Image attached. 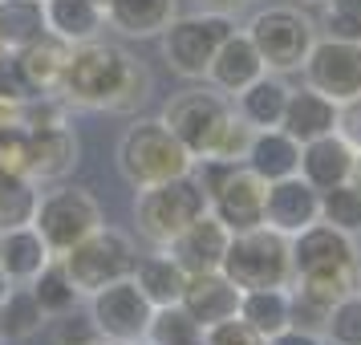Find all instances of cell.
<instances>
[{
    "mask_svg": "<svg viewBox=\"0 0 361 345\" xmlns=\"http://www.w3.org/2000/svg\"><path fill=\"white\" fill-rule=\"evenodd\" d=\"M296 4H317V0H296Z\"/></svg>",
    "mask_w": 361,
    "mask_h": 345,
    "instance_id": "c3c4849f",
    "label": "cell"
},
{
    "mask_svg": "<svg viewBox=\"0 0 361 345\" xmlns=\"http://www.w3.org/2000/svg\"><path fill=\"white\" fill-rule=\"evenodd\" d=\"M288 90H293V85L284 82L280 73L264 69V73L247 85V90H240V94H235V114L244 118L247 126H256V131L280 126L284 106H288Z\"/></svg>",
    "mask_w": 361,
    "mask_h": 345,
    "instance_id": "d4e9b609",
    "label": "cell"
},
{
    "mask_svg": "<svg viewBox=\"0 0 361 345\" xmlns=\"http://www.w3.org/2000/svg\"><path fill=\"white\" fill-rule=\"evenodd\" d=\"M142 345H203V325L183 305H159L150 313Z\"/></svg>",
    "mask_w": 361,
    "mask_h": 345,
    "instance_id": "4dcf8cb0",
    "label": "cell"
},
{
    "mask_svg": "<svg viewBox=\"0 0 361 345\" xmlns=\"http://www.w3.org/2000/svg\"><path fill=\"white\" fill-rule=\"evenodd\" d=\"M321 345H337V341H329V337H325V341H321Z\"/></svg>",
    "mask_w": 361,
    "mask_h": 345,
    "instance_id": "816d5d0a",
    "label": "cell"
},
{
    "mask_svg": "<svg viewBox=\"0 0 361 345\" xmlns=\"http://www.w3.org/2000/svg\"><path fill=\"white\" fill-rule=\"evenodd\" d=\"M264 345H321V337H317V333H309V329L288 325V329H280L276 337H268Z\"/></svg>",
    "mask_w": 361,
    "mask_h": 345,
    "instance_id": "ee69618b",
    "label": "cell"
},
{
    "mask_svg": "<svg viewBox=\"0 0 361 345\" xmlns=\"http://www.w3.org/2000/svg\"><path fill=\"white\" fill-rule=\"evenodd\" d=\"M235 33L228 13H195V17H175L163 29V61L171 73L187 82H207L219 45Z\"/></svg>",
    "mask_w": 361,
    "mask_h": 345,
    "instance_id": "8992f818",
    "label": "cell"
},
{
    "mask_svg": "<svg viewBox=\"0 0 361 345\" xmlns=\"http://www.w3.org/2000/svg\"><path fill=\"white\" fill-rule=\"evenodd\" d=\"M130 280L138 284V293L159 309V305H179L183 284H187V272H183V264L175 260L166 248H154V252H147V256L134 260Z\"/></svg>",
    "mask_w": 361,
    "mask_h": 345,
    "instance_id": "603a6c76",
    "label": "cell"
},
{
    "mask_svg": "<svg viewBox=\"0 0 361 345\" xmlns=\"http://www.w3.org/2000/svg\"><path fill=\"white\" fill-rule=\"evenodd\" d=\"M321 219L333 224V228L357 236L361 231V191L353 183H337V187H325L321 191Z\"/></svg>",
    "mask_w": 361,
    "mask_h": 345,
    "instance_id": "836d02e7",
    "label": "cell"
},
{
    "mask_svg": "<svg viewBox=\"0 0 361 345\" xmlns=\"http://www.w3.org/2000/svg\"><path fill=\"white\" fill-rule=\"evenodd\" d=\"M321 219V191L300 175L268 183L264 191V224L280 236H296L300 228H309Z\"/></svg>",
    "mask_w": 361,
    "mask_h": 345,
    "instance_id": "5bb4252c",
    "label": "cell"
},
{
    "mask_svg": "<svg viewBox=\"0 0 361 345\" xmlns=\"http://www.w3.org/2000/svg\"><path fill=\"white\" fill-rule=\"evenodd\" d=\"M203 163L195 179L207 191V212L228 224V231H247L264 224V191L268 183L247 163H224V159H195Z\"/></svg>",
    "mask_w": 361,
    "mask_h": 345,
    "instance_id": "5b68a950",
    "label": "cell"
},
{
    "mask_svg": "<svg viewBox=\"0 0 361 345\" xmlns=\"http://www.w3.org/2000/svg\"><path fill=\"white\" fill-rule=\"evenodd\" d=\"M49 33L45 0H0V41L4 49H25Z\"/></svg>",
    "mask_w": 361,
    "mask_h": 345,
    "instance_id": "f1b7e54d",
    "label": "cell"
},
{
    "mask_svg": "<svg viewBox=\"0 0 361 345\" xmlns=\"http://www.w3.org/2000/svg\"><path fill=\"white\" fill-rule=\"evenodd\" d=\"M240 296H244V289H235V284L215 268V272H187L179 305L191 313L203 329H212V325H219V321H228V317H240Z\"/></svg>",
    "mask_w": 361,
    "mask_h": 345,
    "instance_id": "2e32d148",
    "label": "cell"
},
{
    "mask_svg": "<svg viewBox=\"0 0 361 345\" xmlns=\"http://www.w3.org/2000/svg\"><path fill=\"white\" fill-rule=\"evenodd\" d=\"M264 57H260V49L252 45V37L247 33H235L219 45V53H215V61H212V69H207V82L219 90V94H240V90H247V85L256 82L264 73Z\"/></svg>",
    "mask_w": 361,
    "mask_h": 345,
    "instance_id": "ac0fdd59",
    "label": "cell"
},
{
    "mask_svg": "<svg viewBox=\"0 0 361 345\" xmlns=\"http://www.w3.org/2000/svg\"><path fill=\"white\" fill-rule=\"evenodd\" d=\"M252 134H256V126H247L244 118L231 110V118L224 122V131L215 134L212 150L203 155V159H224V163H244L247 147H252Z\"/></svg>",
    "mask_w": 361,
    "mask_h": 345,
    "instance_id": "d590c367",
    "label": "cell"
},
{
    "mask_svg": "<svg viewBox=\"0 0 361 345\" xmlns=\"http://www.w3.org/2000/svg\"><path fill=\"white\" fill-rule=\"evenodd\" d=\"M33 143V159H29V179L33 183H66L78 171V134L69 122L61 126H41L29 131Z\"/></svg>",
    "mask_w": 361,
    "mask_h": 345,
    "instance_id": "e0dca14e",
    "label": "cell"
},
{
    "mask_svg": "<svg viewBox=\"0 0 361 345\" xmlns=\"http://www.w3.org/2000/svg\"><path fill=\"white\" fill-rule=\"evenodd\" d=\"M337 134H341L353 150H361V94L337 106Z\"/></svg>",
    "mask_w": 361,
    "mask_h": 345,
    "instance_id": "b9f144b4",
    "label": "cell"
},
{
    "mask_svg": "<svg viewBox=\"0 0 361 345\" xmlns=\"http://www.w3.org/2000/svg\"><path fill=\"white\" fill-rule=\"evenodd\" d=\"M329 8H337V13H349V17H361V0H329Z\"/></svg>",
    "mask_w": 361,
    "mask_h": 345,
    "instance_id": "f6af8a7d",
    "label": "cell"
},
{
    "mask_svg": "<svg viewBox=\"0 0 361 345\" xmlns=\"http://www.w3.org/2000/svg\"><path fill=\"white\" fill-rule=\"evenodd\" d=\"M244 163L260 175L264 183H276V179H288L300 171V143H296L288 131L280 126H268V131H256L252 134V147H247Z\"/></svg>",
    "mask_w": 361,
    "mask_h": 345,
    "instance_id": "7402d4cb",
    "label": "cell"
},
{
    "mask_svg": "<svg viewBox=\"0 0 361 345\" xmlns=\"http://www.w3.org/2000/svg\"><path fill=\"white\" fill-rule=\"evenodd\" d=\"M118 171L138 191V187H154V183L191 175L195 155L166 131L163 118H142V122L126 126L122 143H118Z\"/></svg>",
    "mask_w": 361,
    "mask_h": 345,
    "instance_id": "7a4b0ae2",
    "label": "cell"
},
{
    "mask_svg": "<svg viewBox=\"0 0 361 345\" xmlns=\"http://www.w3.org/2000/svg\"><path fill=\"white\" fill-rule=\"evenodd\" d=\"M349 183H353V187L361 191V150H357V159H353V171H349Z\"/></svg>",
    "mask_w": 361,
    "mask_h": 345,
    "instance_id": "bcb514c9",
    "label": "cell"
},
{
    "mask_svg": "<svg viewBox=\"0 0 361 345\" xmlns=\"http://www.w3.org/2000/svg\"><path fill=\"white\" fill-rule=\"evenodd\" d=\"M49 317L41 313L37 305V296L29 289H13V293L4 296V305H0V333H4V341H29L33 333H41Z\"/></svg>",
    "mask_w": 361,
    "mask_h": 345,
    "instance_id": "d6a6232c",
    "label": "cell"
},
{
    "mask_svg": "<svg viewBox=\"0 0 361 345\" xmlns=\"http://www.w3.org/2000/svg\"><path fill=\"white\" fill-rule=\"evenodd\" d=\"M102 224H106L102 219V203L90 191L69 187V183H57L53 191H45L33 215V228L41 231V240L49 244L53 256H66L78 240H85Z\"/></svg>",
    "mask_w": 361,
    "mask_h": 345,
    "instance_id": "9c48e42d",
    "label": "cell"
},
{
    "mask_svg": "<svg viewBox=\"0 0 361 345\" xmlns=\"http://www.w3.org/2000/svg\"><path fill=\"white\" fill-rule=\"evenodd\" d=\"M142 90H147V73L122 45L102 37L73 45L61 78V94L69 102L90 110H130L134 102L147 98Z\"/></svg>",
    "mask_w": 361,
    "mask_h": 345,
    "instance_id": "6da1fadb",
    "label": "cell"
},
{
    "mask_svg": "<svg viewBox=\"0 0 361 345\" xmlns=\"http://www.w3.org/2000/svg\"><path fill=\"white\" fill-rule=\"evenodd\" d=\"M13 293V280H8V272L0 268V305H4V296Z\"/></svg>",
    "mask_w": 361,
    "mask_h": 345,
    "instance_id": "7dc6e473",
    "label": "cell"
},
{
    "mask_svg": "<svg viewBox=\"0 0 361 345\" xmlns=\"http://www.w3.org/2000/svg\"><path fill=\"white\" fill-rule=\"evenodd\" d=\"M288 252H293V277H309V272H353L357 268L353 236L325 224V219H317L309 228H300L296 236H288Z\"/></svg>",
    "mask_w": 361,
    "mask_h": 345,
    "instance_id": "4fadbf2b",
    "label": "cell"
},
{
    "mask_svg": "<svg viewBox=\"0 0 361 345\" xmlns=\"http://www.w3.org/2000/svg\"><path fill=\"white\" fill-rule=\"evenodd\" d=\"M228 240H231L228 224H219L212 212H203L199 219H191V224L166 244V252L183 264V272H215V268L224 264Z\"/></svg>",
    "mask_w": 361,
    "mask_h": 345,
    "instance_id": "9a60e30c",
    "label": "cell"
},
{
    "mask_svg": "<svg viewBox=\"0 0 361 345\" xmlns=\"http://www.w3.org/2000/svg\"><path fill=\"white\" fill-rule=\"evenodd\" d=\"M53 260L49 244L41 240V231L29 224V228H13L0 231V268L8 272L13 284H29V280Z\"/></svg>",
    "mask_w": 361,
    "mask_h": 345,
    "instance_id": "484cf974",
    "label": "cell"
},
{
    "mask_svg": "<svg viewBox=\"0 0 361 345\" xmlns=\"http://www.w3.org/2000/svg\"><path fill=\"white\" fill-rule=\"evenodd\" d=\"M247 37L260 49L264 66L272 73H293L305 66L312 41H317V25H312L296 4H268L247 20Z\"/></svg>",
    "mask_w": 361,
    "mask_h": 345,
    "instance_id": "ba28073f",
    "label": "cell"
},
{
    "mask_svg": "<svg viewBox=\"0 0 361 345\" xmlns=\"http://www.w3.org/2000/svg\"><path fill=\"white\" fill-rule=\"evenodd\" d=\"M41 203V191L29 175H0V231L29 228Z\"/></svg>",
    "mask_w": 361,
    "mask_h": 345,
    "instance_id": "1f68e13d",
    "label": "cell"
},
{
    "mask_svg": "<svg viewBox=\"0 0 361 345\" xmlns=\"http://www.w3.org/2000/svg\"><path fill=\"white\" fill-rule=\"evenodd\" d=\"M0 345H4V333H0Z\"/></svg>",
    "mask_w": 361,
    "mask_h": 345,
    "instance_id": "f5cc1de1",
    "label": "cell"
},
{
    "mask_svg": "<svg viewBox=\"0 0 361 345\" xmlns=\"http://www.w3.org/2000/svg\"><path fill=\"white\" fill-rule=\"evenodd\" d=\"M69 53H73V45H66L61 37L45 33L41 41L17 49L13 57H17L20 78L29 82L33 94H57L61 90V78H66V66H69Z\"/></svg>",
    "mask_w": 361,
    "mask_h": 345,
    "instance_id": "44dd1931",
    "label": "cell"
},
{
    "mask_svg": "<svg viewBox=\"0 0 361 345\" xmlns=\"http://www.w3.org/2000/svg\"><path fill=\"white\" fill-rule=\"evenodd\" d=\"M33 143L25 126H0V175H29Z\"/></svg>",
    "mask_w": 361,
    "mask_h": 345,
    "instance_id": "74e56055",
    "label": "cell"
},
{
    "mask_svg": "<svg viewBox=\"0 0 361 345\" xmlns=\"http://www.w3.org/2000/svg\"><path fill=\"white\" fill-rule=\"evenodd\" d=\"M353 159H357V150L345 143L341 134H321V138H312L300 147V179H309L317 191H325V187H337V183H349V171H353Z\"/></svg>",
    "mask_w": 361,
    "mask_h": 345,
    "instance_id": "d6986e66",
    "label": "cell"
},
{
    "mask_svg": "<svg viewBox=\"0 0 361 345\" xmlns=\"http://www.w3.org/2000/svg\"><path fill=\"white\" fill-rule=\"evenodd\" d=\"M325 317H329L325 305H317V301H309V296L293 293V325H296V329H309V333H325Z\"/></svg>",
    "mask_w": 361,
    "mask_h": 345,
    "instance_id": "60d3db41",
    "label": "cell"
},
{
    "mask_svg": "<svg viewBox=\"0 0 361 345\" xmlns=\"http://www.w3.org/2000/svg\"><path fill=\"white\" fill-rule=\"evenodd\" d=\"M280 131H288L305 147L321 134L337 131V102L317 94L312 85H300V90H288V106H284V118H280Z\"/></svg>",
    "mask_w": 361,
    "mask_h": 345,
    "instance_id": "ffe728a7",
    "label": "cell"
},
{
    "mask_svg": "<svg viewBox=\"0 0 361 345\" xmlns=\"http://www.w3.org/2000/svg\"><path fill=\"white\" fill-rule=\"evenodd\" d=\"M219 272L244 293L247 289H288V280H293L288 236L272 231L268 224L247 231H231Z\"/></svg>",
    "mask_w": 361,
    "mask_h": 345,
    "instance_id": "277c9868",
    "label": "cell"
},
{
    "mask_svg": "<svg viewBox=\"0 0 361 345\" xmlns=\"http://www.w3.org/2000/svg\"><path fill=\"white\" fill-rule=\"evenodd\" d=\"M53 321H57V345H98L102 341L94 321H90V313L69 309L61 317H53Z\"/></svg>",
    "mask_w": 361,
    "mask_h": 345,
    "instance_id": "f35d334b",
    "label": "cell"
},
{
    "mask_svg": "<svg viewBox=\"0 0 361 345\" xmlns=\"http://www.w3.org/2000/svg\"><path fill=\"white\" fill-rule=\"evenodd\" d=\"M228 118H231L228 94H219L215 85H191V90L175 94V98L163 106L166 131L175 134L195 159H203V155L212 150L215 134L224 131Z\"/></svg>",
    "mask_w": 361,
    "mask_h": 345,
    "instance_id": "30bf717a",
    "label": "cell"
},
{
    "mask_svg": "<svg viewBox=\"0 0 361 345\" xmlns=\"http://www.w3.org/2000/svg\"><path fill=\"white\" fill-rule=\"evenodd\" d=\"M175 20V0H106V25L122 37H163Z\"/></svg>",
    "mask_w": 361,
    "mask_h": 345,
    "instance_id": "4316f807",
    "label": "cell"
},
{
    "mask_svg": "<svg viewBox=\"0 0 361 345\" xmlns=\"http://www.w3.org/2000/svg\"><path fill=\"white\" fill-rule=\"evenodd\" d=\"M325 29L333 41H361V17H349V13H337V8H329Z\"/></svg>",
    "mask_w": 361,
    "mask_h": 345,
    "instance_id": "7bdbcfd3",
    "label": "cell"
},
{
    "mask_svg": "<svg viewBox=\"0 0 361 345\" xmlns=\"http://www.w3.org/2000/svg\"><path fill=\"white\" fill-rule=\"evenodd\" d=\"M300 73H305V85H312L325 98H333L337 106L357 98L361 94V41H333V37L312 41Z\"/></svg>",
    "mask_w": 361,
    "mask_h": 345,
    "instance_id": "7c38bea8",
    "label": "cell"
},
{
    "mask_svg": "<svg viewBox=\"0 0 361 345\" xmlns=\"http://www.w3.org/2000/svg\"><path fill=\"white\" fill-rule=\"evenodd\" d=\"M29 293L37 296V305H41V313L45 317H61V313L78 309V301H82V293H78V284L69 280L66 264L53 256L41 272H37L33 280H29Z\"/></svg>",
    "mask_w": 361,
    "mask_h": 345,
    "instance_id": "f546056e",
    "label": "cell"
},
{
    "mask_svg": "<svg viewBox=\"0 0 361 345\" xmlns=\"http://www.w3.org/2000/svg\"><path fill=\"white\" fill-rule=\"evenodd\" d=\"M240 321L260 333L264 341L293 325V293L288 289H247L240 296Z\"/></svg>",
    "mask_w": 361,
    "mask_h": 345,
    "instance_id": "83f0119b",
    "label": "cell"
},
{
    "mask_svg": "<svg viewBox=\"0 0 361 345\" xmlns=\"http://www.w3.org/2000/svg\"><path fill=\"white\" fill-rule=\"evenodd\" d=\"M325 337L337 345H361V293H345L325 317Z\"/></svg>",
    "mask_w": 361,
    "mask_h": 345,
    "instance_id": "e575fe53",
    "label": "cell"
},
{
    "mask_svg": "<svg viewBox=\"0 0 361 345\" xmlns=\"http://www.w3.org/2000/svg\"><path fill=\"white\" fill-rule=\"evenodd\" d=\"M57 260L66 264V272L78 284V293L90 296L98 289H106V284H114V280L130 277L134 260H138V248H134V240L122 228H106L102 224V228H94L85 240H78Z\"/></svg>",
    "mask_w": 361,
    "mask_h": 345,
    "instance_id": "52a82bcc",
    "label": "cell"
},
{
    "mask_svg": "<svg viewBox=\"0 0 361 345\" xmlns=\"http://www.w3.org/2000/svg\"><path fill=\"white\" fill-rule=\"evenodd\" d=\"M98 345H122V341H98Z\"/></svg>",
    "mask_w": 361,
    "mask_h": 345,
    "instance_id": "681fc988",
    "label": "cell"
},
{
    "mask_svg": "<svg viewBox=\"0 0 361 345\" xmlns=\"http://www.w3.org/2000/svg\"><path fill=\"white\" fill-rule=\"evenodd\" d=\"M4 53H8V49H4V41H0V57H4Z\"/></svg>",
    "mask_w": 361,
    "mask_h": 345,
    "instance_id": "f907efd6",
    "label": "cell"
},
{
    "mask_svg": "<svg viewBox=\"0 0 361 345\" xmlns=\"http://www.w3.org/2000/svg\"><path fill=\"white\" fill-rule=\"evenodd\" d=\"M203 212H207V191H203V183H199L195 171H191V175L154 183V187H138V199H134V228H138V236H142L150 248H166Z\"/></svg>",
    "mask_w": 361,
    "mask_h": 345,
    "instance_id": "3957f363",
    "label": "cell"
},
{
    "mask_svg": "<svg viewBox=\"0 0 361 345\" xmlns=\"http://www.w3.org/2000/svg\"><path fill=\"white\" fill-rule=\"evenodd\" d=\"M45 20L66 45H85L106 29V0H45Z\"/></svg>",
    "mask_w": 361,
    "mask_h": 345,
    "instance_id": "cb8c5ba5",
    "label": "cell"
},
{
    "mask_svg": "<svg viewBox=\"0 0 361 345\" xmlns=\"http://www.w3.org/2000/svg\"><path fill=\"white\" fill-rule=\"evenodd\" d=\"M296 293L317 301V305H325L333 309L345 293H353V272H309V277H296Z\"/></svg>",
    "mask_w": 361,
    "mask_h": 345,
    "instance_id": "8d00e7d4",
    "label": "cell"
},
{
    "mask_svg": "<svg viewBox=\"0 0 361 345\" xmlns=\"http://www.w3.org/2000/svg\"><path fill=\"white\" fill-rule=\"evenodd\" d=\"M203 345H264V337L247 325V321L228 317V321H219V325L203 329Z\"/></svg>",
    "mask_w": 361,
    "mask_h": 345,
    "instance_id": "ab89813d",
    "label": "cell"
},
{
    "mask_svg": "<svg viewBox=\"0 0 361 345\" xmlns=\"http://www.w3.org/2000/svg\"><path fill=\"white\" fill-rule=\"evenodd\" d=\"M150 313H154V305L138 293V284L130 277H122L114 284L98 289V293H90V321H94L102 341L142 345Z\"/></svg>",
    "mask_w": 361,
    "mask_h": 345,
    "instance_id": "8fae6325",
    "label": "cell"
}]
</instances>
